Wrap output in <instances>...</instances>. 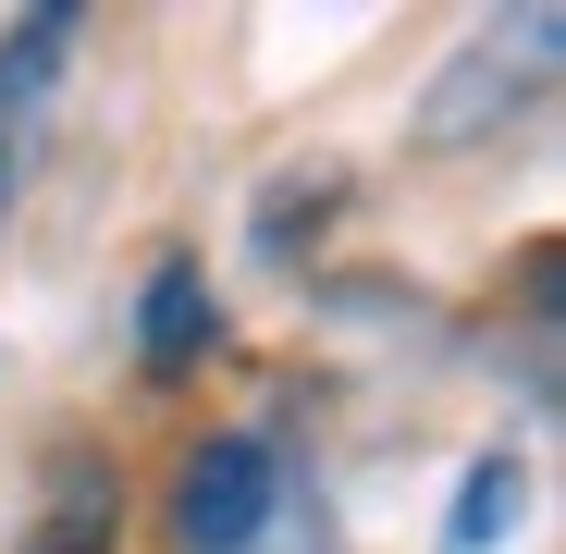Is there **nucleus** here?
I'll list each match as a JSON object with an SVG mask.
<instances>
[{
  "label": "nucleus",
  "mask_w": 566,
  "mask_h": 554,
  "mask_svg": "<svg viewBox=\"0 0 566 554\" xmlns=\"http://www.w3.org/2000/svg\"><path fill=\"white\" fill-rule=\"evenodd\" d=\"M271 518H283V456L259 431L185 443V469H172V542L185 554H259Z\"/></svg>",
  "instance_id": "1"
},
{
  "label": "nucleus",
  "mask_w": 566,
  "mask_h": 554,
  "mask_svg": "<svg viewBox=\"0 0 566 554\" xmlns=\"http://www.w3.org/2000/svg\"><path fill=\"white\" fill-rule=\"evenodd\" d=\"M517 38H481L443 86H431V136L443 148H468V136H493V112H517L530 86L554 74V50H566V13H505Z\"/></svg>",
  "instance_id": "2"
},
{
  "label": "nucleus",
  "mask_w": 566,
  "mask_h": 554,
  "mask_svg": "<svg viewBox=\"0 0 566 554\" xmlns=\"http://www.w3.org/2000/svg\"><path fill=\"white\" fill-rule=\"evenodd\" d=\"M13 554H124V469L99 443H62L38 469V518Z\"/></svg>",
  "instance_id": "3"
},
{
  "label": "nucleus",
  "mask_w": 566,
  "mask_h": 554,
  "mask_svg": "<svg viewBox=\"0 0 566 554\" xmlns=\"http://www.w3.org/2000/svg\"><path fill=\"white\" fill-rule=\"evenodd\" d=\"M210 333H222L210 271H198V259H160V271H148V296H136V357L172 383V369H198V357H210Z\"/></svg>",
  "instance_id": "4"
},
{
  "label": "nucleus",
  "mask_w": 566,
  "mask_h": 554,
  "mask_svg": "<svg viewBox=\"0 0 566 554\" xmlns=\"http://www.w3.org/2000/svg\"><path fill=\"white\" fill-rule=\"evenodd\" d=\"M505 518H517V469L493 456V469H468V505H455V554H481Z\"/></svg>",
  "instance_id": "5"
}]
</instances>
